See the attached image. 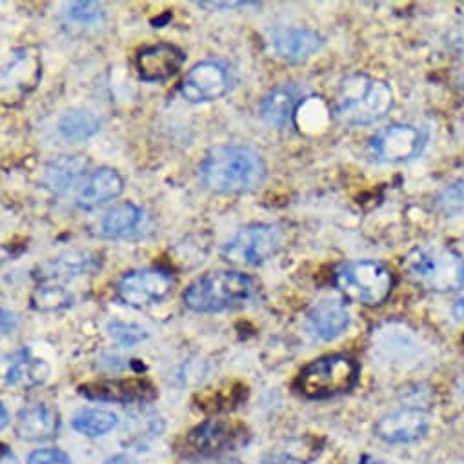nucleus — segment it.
<instances>
[{
  "label": "nucleus",
  "instance_id": "cd10ccee",
  "mask_svg": "<svg viewBox=\"0 0 464 464\" xmlns=\"http://www.w3.org/2000/svg\"><path fill=\"white\" fill-rule=\"evenodd\" d=\"M437 208L446 215H457L464 211V180H457L444 188L437 197Z\"/></svg>",
  "mask_w": 464,
  "mask_h": 464
},
{
  "label": "nucleus",
  "instance_id": "9b49d317",
  "mask_svg": "<svg viewBox=\"0 0 464 464\" xmlns=\"http://www.w3.org/2000/svg\"><path fill=\"white\" fill-rule=\"evenodd\" d=\"M229 90V73L226 66L215 61L195 64L180 82V95L188 102H209L224 97Z\"/></svg>",
  "mask_w": 464,
  "mask_h": 464
},
{
  "label": "nucleus",
  "instance_id": "ea45409f",
  "mask_svg": "<svg viewBox=\"0 0 464 464\" xmlns=\"http://www.w3.org/2000/svg\"><path fill=\"white\" fill-rule=\"evenodd\" d=\"M462 397H464V386H462Z\"/></svg>",
  "mask_w": 464,
  "mask_h": 464
},
{
  "label": "nucleus",
  "instance_id": "f257e3e1",
  "mask_svg": "<svg viewBox=\"0 0 464 464\" xmlns=\"http://www.w3.org/2000/svg\"><path fill=\"white\" fill-rule=\"evenodd\" d=\"M266 177L263 157L248 146H217L200 164L202 182L217 193H245Z\"/></svg>",
  "mask_w": 464,
  "mask_h": 464
},
{
  "label": "nucleus",
  "instance_id": "393cba45",
  "mask_svg": "<svg viewBox=\"0 0 464 464\" xmlns=\"http://www.w3.org/2000/svg\"><path fill=\"white\" fill-rule=\"evenodd\" d=\"M50 375V366L39 359H19L6 375V382L21 388H34L43 384Z\"/></svg>",
  "mask_w": 464,
  "mask_h": 464
},
{
  "label": "nucleus",
  "instance_id": "1a4fd4ad",
  "mask_svg": "<svg viewBox=\"0 0 464 464\" xmlns=\"http://www.w3.org/2000/svg\"><path fill=\"white\" fill-rule=\"evenodd\" d=\"M173 277L162 268H144L126 274L119 285V297L135 308H144L166 299L173 290Z\"/></svg>",
  "mask_w": 464,
  "mask_h": 464
},
{
  "label": "nucleus",
  "instance_id": "2eb2a0df",
  "mask_svg": "<svg viewBox=\"0 0 464 464\" xmlns=\"http://www.w3.org/2000/svg\"><path fill=\"white\" fill-rule=\"evenodd\" d=\"M186 61L180 48L173 44H153L137 55V70L146 82H164L179 73Z\"/></svg>",
  "mask_w": 464,
  "mask_h": 464
},
{
  "label": "nucleus",
  "instance_id": "412c9836",
  "mask_svg": "<svg viewBox=\"0 0 464 464\" xmlns=\"http://www.w3.org/2000/svg\"><path fill=\"white\" fill-rule=\"evenodd\" d=\"M88 168V159L82 155H61L52 160L44 173V186L53 193L68 191Z\"/></svg>",
  "mask_w": 464,
  "mask_h": 464
},
{
  "label": "nucleus",
  "instance_id": "f3484780",
  "mask_svg": "<svg viewBox=\"0 0 464 464\" xmlns=\"http://www.w3.org/2000/svg\"><path fill=\"white\" fill-rule=\"evenodd\" d=\"M59 413L55 408L48 404H34L17 415L15 422V431L23 440L30 442H41L48 440L57 435L59 431Z\"/></svg>",
  "mask_w": 464,
  "mask_h": 464
},
{
  "label": "nucleus",
  "instance_id": "39448f33",
  "mask_svg": "<svg viewBox=\"0 0 464 464\" xmlns=\"http://www.w3.org/2000/svg\"><path fill=\"white\" fill-rule=\"evenodd\" d=\"M361 368L346 353H332L306 364L297 375L295 388L306 399H330L343 395L359 382Z\"/></svg>",
  "mask_w": 464,
  "mask_h": 464
},
{
  "label": "nucleus",
  "instance_id": "f8f14e48",
  "mask_svg": "<svg viewBox=\"0 0 464 464\" xmlns=\"http://www.w3.org/2000/svg\"><path fill=\"white\" fill-rule=\"evenodd\" d=\"M241 428L229 420L209 419L195 426L184 439L182 453L188 457H209L234 446Z\"/></svg>",
  "mask_w": 464,
  "mask_h": 464
},
{
  "label": "nucleus",
  "instance_id": "4468645a",
  "mask_svg": "<svg viewBox=\"0 0 464 464\" xmlns=\"http://www.w3.org/2000/svg\"><path fill=\"white\" fill-rule=\"evenodd\" d=\"M430 430V415L422 408H401L395 410L375 424V435L390 444L415 442L422 439Z\"/></svg>",
  "mask_w": 464,
  "mask_h": 464
},
{
  "label": "nucleus",
  "instance_id": "bb28decb",
  "mask_svg": "<svg viewBox=\"0 0 464 464\" xmlns=\"http://www.w3.org/2000/svg\"><path fill=\"white\" fill-rule=\"evenodd\" d=\"M32 301H34V306L41 312H57V310H64L72 304V295L63 286L44 285L35 290Z\"/></svg>",
  "mask_w": 464,
  "mask_h": 464
},
{
  "label": "nucleus",
  "instance_id": "20e7f679",
  "mask_svg": "<svg viewBox=\"0 0 464 464\" xmlns=\"http://www.w3.org/2000/svg\"><path fill=\"white\" fill-rule=\"evenodd\" d=\"M410 279L430 292L451 294L464 288V259L451 248L424 246L404 257Z\"/></svg>",
  "mask_w": 464,
  "mask_h": 464
},
{
  "label": "nucleus",
  "instance_id": "a878e982",
  "mask_svg": "<svg viewBox=\"0 0 464 464\" xmlns=\"http://www.w3.org/2000/svg\"><path fill=\"white\" fill-rule=\"evenodd\" d=\"M50 272H48V279H57V277H75V276H82L84 272H92L95 270V259H92L88 254H77V252H70L52 263H48Z\"/></svg>",
  "mask_w": 464,
  "mask_h": 464
},
{
  "label": "nucleus",
  "instance_id": "7c9ffc66",
  "mask_svg": "<svg viewBox=\"0 0 464 464\" xmlns=\"http://www.w3.org/2000/svg\"><path fill=\"white\" fill-rule=\"evenodd\" d=\"M68 15L81 24H92L99 21L101 6L97 3H73Z\"/></svg>",
  "mask_w": 464,
  "mask_h": 464
},
{
  "label": "nucleus",
  "instance_id": "a211bd4d",
  "mask_svg": "<svg viewBox=\"0 0 464 464\" xmlns=\"http://www.w3.org/2000/svg\"><path fill=\"white\" fill-rule=\"evenodd\" d=\"M324 46L319 34L306 28H283L274 35V48L279 57L290 63H303Z\"/></svg>",
  "mask_w": 464,
  "mask_h": 464
},
{
  "label": "nucleus",
  "instance_id": "ddd939ff",
  "mask_svg": "<svg viewBox=\"0 0 464 464\" xmlns=\"http://www.w3.org/2000/svg\"><path fill=\"white\" fill-rule=\"evenodd\" d=\"M81 393L92 401L102 402H148L157 397V388L144 377L95 381L81 386Z\"/></svg>",
  "mask_w": 464,
  "mask_h": 464
},
{
  "label": "nucleus",
  "instance_id": "dca6fc26",
  "mask_svg": "<svg viewBox=\"0 0 464 464\" xmlns=\"http://www.w3.org/2000/svg\"><path fill=\"white\" fill-rule=\"evenodd\" d=\"M124 189V180L113 168H99L86 177L77 191V204L81 208H97L117 198Z\"/></svg>",
  "mask_w": 464,
  "mask_h": 464
},
{
  "label": "nucleus",
  "instance_id": "4be33fe9",
  "mask_svg": "<svg viewBox=\"0 0 464 464\" xmlns=\"http://www.w3.org/2000/svg\"><path fill=\"white\" fill-rule=\"evenodd\" d=\"M142 209L133 202H122L113 206L99 222V236L117 239L128 236L142 220Z\"/></svg>",
  "mask_w": 464,
  "mask_h": 464
},
{
  "label": "nucleus",
  "instance_id": "b1692460",
  "mask_svg": "<svg viewBox=\"0 0 464 464\" xmlns=\"http://www.w3.org/2000/svg\"><path fill=\"white\" fill-rule=\"evenodd\" d=\"M119 417L104 408L82 410L73 417V428L88 437H102L117 428Z\"/></svg>",
  "mask_w": 464,
  "mask_h": 464
},
{
  "label": "nucleus",
  "instance_id": "0eeeda50",
  "mask_svg": "<svg viewBox=\"0 0 464 464\" xmlns=\"http://www.w3.org/2000/svg\"><path fill=\"white\" fill-rule=\"evenodd\" d=\"M283 237L279 224H250L224 246L222 256L229 263L257 266L277 254Z\"/></svg>",
  "mask_w": 464,
  "mask_h": 464
},
{
  "label": "nucleus",
  "instance_id": "7ed1b4c3",
  "mask_svg": "<svg viewBox=\"0 0 464 464\" xmlns=\"http://www.w3.org/2000/svg\"><path fill=\"white\" fill-rule=\"evenodd\" d=\"M256 281L241 272H209L184 292V303L198 314H218L236 308L256 294Z\"/></svg>",
  "mask_w": 464,
  "mask_h": 464
},
{
  "label": "nucleus",
  "instance_id": "423d86ee",
  "mask_svg": "<svg viewBox=\"0 0 464 464\" xmlns=\"http://www.w3.org/2000/svg\"><path fill=\"white\" fill-rule=\"evenodd\" d=\"M334 283L348 301L379 306L390 299L395 277L384 263L352 261L337 268Z\"/></svg>",
  "mask_w": 464,
  "mask_h": 464
},
{
  "label": "nucleus",
  "instance_id": "6e6552de",
  "mask_svg": "<svg viewBox=\"0 0 464 464\" xmlns=\"http://www.w3.org/2000/svg\"><path fill=\"white\" fill-rule=\"evenodd\" d=\"M426 140V131L420 128L392 124L375 133L370 142V151L372 157L381 162H406L422 151Z\"/></svg>",
  "mask_w": 464,
  "mask_h": 464
},
{
  "label": "nucleus",
  "instance_id": "9d476101",
  "mask_svg": "<svg viewBox=\"0 0 464 464\" xmlns=\"http://www.w3.org/2000/svg\"><path fill=\"white\" fill-rule=\"evenodd\" d=\"M41 57L34 48H21L14 52L12 61L3 72V97L6 104L21 101L41 81Z\"/></svg>",
  "mask_w": 464,
  "mask_h": 464
},
{
  "label": "nucleus",
  "instance_id": "e433bc0d",
  "mask_svg": "<svg viewBox=\"0 0 464 464\" xmlns=\"http://www.w3.org/2000/svg\"><path fill=\"white\" fill-rule=\"evenodd\" d=\"M106 464H133V462L128 457H124V455H117V457L110 459Z\"/></svg>",
  "mask_w": 464,
  "mask_h": 464
},
{
  "label": "nucleus",
  "instance_id": "c756f323",
  "mask_svg": "<svg viewBox=\"0 0 464 464\" xmlns=\"http://www.w3.org/2000/svg\"><path fill=\"white\" fill-rule=\"evenodd\" d=\"M28 464H72V459L59 448H41L28 457Z\"/></svg>",
  "mask_w": 464,
  "mask_h": 464
},
{
  "label": "nucleus",
  "instance_id": "f704fd0d",
  "mask_svg": "<svg viewBox=\"0 0 464 464\" xmlns=\"http://www.w3.org/2000/svg\"><path fill=\"white\" fill-rule=\"evenodd\" d=\"M0 464H21V462H19L17 455L8 446H5L3 448V457H0Z\"/></svg>",
  "mask_w": 464,
  "mask_h": 464
},
{
  "label": "nucleus",
  "instance_id": "c85d7f7f",
  "mask_svg": "<svg viewBox=\"0 0 464 464\" xmlns=\"http://www.w3.org/2000/svg\"><path fill=\"white\" fill-rule=\"evenodd\" d=\"M108 332L110 335L122 346H135L140 341H144L148 337L146 330L137 326V324H126V323H119L113 321L108 324Z\"/></svg>",
  "mask_w": 464,
  "mask_h": 464
},
{
  "label": "nucleus",
  "instance_id": "aec40b11",
  "mask_svg": "<svg viewBox=\"0 0 464 464\" xmlns=\"http://www.w3.org/2000/svg\"><path fill=\"white\" fill-rule=\"evenodd\" d=\"M301 93L295 86L276 88L261 104V117L276 128H288L294 121Z\"/></svg>",
  "mask_w": 464,
  "mask_h": 464
},
{
  "label": "nucleus",
  "instance_id": "f03ea898",
  "mask_svg": "<svg viewBox=\"0 0 464 464\" xmlns=\"http://www.w3.org/2000/svg\"><path fill=\"white\" fill-rule=\"evenodd\" d=\"M393 106L388 82L364 73L346 77L337 92L335 113L346 124H373L386 117Z\"/></svg>",
  "mask_w": 464,
  "mask_h": 464
},
{
  "label": "nucleus",
  "instance_id": "2f4dec72",
  "mask_svg": "<svg viewBox=\"0 0 464 464\" xmlns=\"http://www.w3.org/2000/svg\"><path fill=\"white\" fill-rule=\"evenodd\" d=\"M254 3H197L198 8H206L211 12H218V10H234V8H245V6H252Z\"/></svg>",
  "mask_w": 464,
  "mask_h": 464
},
{
  "label": "nucleus",
  "instance_id": "5701e85b",
  "mask_svg": "<svg viewBox=\"0 0 464 464\" xmlns=\"http://www.w3.org/2000/svg\"><path fill=\"white\" fill-rule=\"evenodd\" d=\"M99 119L88 110H70L59 121V133L66 140H84L99 131Z\"/></svg>",
  "mask_w": 464,
  "mask_h": 464
},
{
  "label": "nucleus",
  "instance_id": "58836bf2",
  "mask_svg": "<svg viewBox=\"0 0 464 464\" xmlns=\"http://www.w3.org/2000/svg\"><path fill=\"white\" fill-rule=\"evenodd\" d=\"M0 411H3V422H0V426H6L8 424V410H6V406L3 404V406H0Z\"/></svg>",
  "mask_w": 464,
  "mask_h": 464
},
{
  "label": "nucleus",
  "instance_id": "4c0bfd02",
  "mask_svg": "<svg viewBox=\"0 0 464 464\" xmlns=\"http://www.w3.org/2000/svg\"><path fill=\"white\" fill-rule=\"evenodd\" d=\"M361 464H384V462L379 460V459H375V457H364V459L361 460Z\"/></svg>",
  "mask_w": 464,
  "mask_h": 464
},
{
  "label": "nucleus",
  "instance_id": "6ab92c4d",
  "mask_svg": "<svg viewBox=\"0 0 464 464\" xmlns=\"http://www.w3.org/2000/svg\"><path fill=\"white\" fill-rule=\"evenodd\" d=\"M350 324L346 306L337 299H324L317 303L308 314L310 330L323 341L339 337Z\"/></svg>",
  "mask_w": 464,
  "mask_h": 464
},
{
  "label": "nucleus",
  "instance_id": "72a5a7b5",
  "mask_svg": "<svg viewBox=\"0 0 464 464\" xmlns=\"http://www.w3.org/2000/svg\"><path fill=\"white\" fill-rule=\"evenodd\" d=\"M261 464H301V462L288 453H272V455L265 457Z\"/></svg>",
  "mask_w": 464,
  "mask_h": 464
},
{
  "label": "nucleus",
  "instance_id": "473e14b6",
  "mask_svg": "<svg viewBox=\"0 0 464 464\" xmlns=\"http://www.w3.org/2000/svg\"><path fill=\"white\" fill-rule=\"evenodd\" d=\"M0 319H3V334L5 335H10V334H14L17 330L19 319H17V315L14 312L3 310V317H0Z\"/></svg>",
  "mask_w": 464,
  "mask_h": 464
},
{
  "label": "nucleus",
  "instance_id": "c9c22d12",
  "mask_svg": "<svg viewBox=\"0 0 464 464\" xmlns=\"http://www.w3.org/2000/svg\"><path fill=\"white\" fill-rule=\"evenodd\" d=\"M453 314H455V317H457V319H464V297H462L460 301H457V303H455V306H453Z\"/></svg>",
  "mask_w": 464,
  "mask_h": 464
}]
</instances>
